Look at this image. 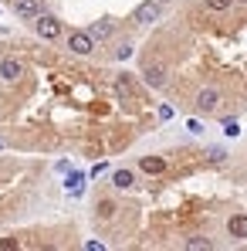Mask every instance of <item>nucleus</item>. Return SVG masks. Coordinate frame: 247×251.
I'll return each mask as SVG.
<instances>
[{
	"label": "nucleus",
	"mask_w": 247,
	"mask_h": 251,
	"mask_svg": "<svg viewBox=\"0 0 247 251\" xmlns=\"http://www.w3.org/2000/svg\"><path fill=\"white\" fill-rule=\"evenodd\" d=\"M132 21H139V24H153V21H159V3H156V0L139 3L135 14H132Z\"/></svg>",
	"instance_id": "nucleus-1"
},
{
	"label": "nucleus",
	"mask_w": 247,
	"mask_h": 251,
	"mask_svg": "<svg viewBox=\"0 0 247 251\" xmlns=\"http://www.w3.org/2000/svg\"><path fill=\"white\" fill-rule=\"evenodd\" d=\"M38 34H41L44 41H54V38L61 34V21H54L51 14H41V17H38Z\"/></svg>",
	"instance_id": "nucleus-2"
},
{
	"label": "nucleus",
	"mask_w": 247,
	"mask_h": 251,
	"mask_svg": "<svg viewBox=\"0 0 247 251\" xmlns=\"http://www.w3.org/2000/svg\"><path fill=\"white\" fill-rule=\"evenodd\" d=\"M68 48H71L75 54H91V51H95V38L85 34V31H75V34L68 38Z\"/></svg>",
	"instance_id": "nucleus-3"
},
{
	"label": "nucleus",
	"mask_w": 247,
	"mask_h": 251,
	"mask_svg": "<svg viewBox=\"0 0 247 251\" xmlns=\"http://www.w3.org/2000/svg\"><path fill=\"white\" fill-rule=\"evenodd\" d=\"M21 75H24V65H21L17 58H3V61H0V78H3V82H17Z\"/></svg>",
	"instance_id": "nucleus-4"
},
{
	"label": "nucleus",
	"mask_w": 247,
	"mask_h": 251,
	"mask_svg": "<svg viewBox=\"0 0 247 251\" xmlns=\"http://www.w3.org/2000/svg\"><path fill=\"white\" fill-rule=\"evenodd\" d=\"M220 105V92L217 88H200V95H197V109L200 112H213Z\"/></svg>",
	"instance_id": "nucleus-5"
},
{
	"label": "nucleus",
	"mask_w": 247,
	"mask_h": 251,
	"mask_svg": "<svg viewBox=\"0 0 247 251\" xmlns=\"http://www.w3.org/2000/svg\"><path fill=\"white\" fill-rule=\"evenodd\" d=\"M14 10L21 17H27V21H38L41 17V3L38 0H14Z\"/></svg>",
	"instance_id": "nucleus-6"
},
{
	"label": "nucleus",
	"mask_w": 247,
	"mask_h": 251,
	"mask_svg": "<svg viewBox=\"0 0 247 251\" xmlns=\"http://www.w3.org/2000/svg\"><path fill=\"white\" fill-rule=\"evenodd\" d=\"M227 231H230V238L244 241V238H247V217H244V214H234V217L227 221Z\"/></svg>",
	"instance_id": "nucleus-7"
},
{
	"label": "nucleus",
	"mask_w": 247,
	"mask_h": 251,
	"mask_svg": "<svg viewBox=\"0 0 247 251\" xmlns=\"http://www.w3.org/2000/svg\"><path fill=\"white\" fill-rule=\"evenodd\" d=\"M142 78H146L149 88H159V85H166V72H163V68H146Z\"/></svg>",
	"instance_id": "nucleus-8"
},
{
	"label": "nucleus",
	"mask_w": 247,
	"mask_h": 251,
	"mask_svg": "<svg viewBox=\"0 0 247 251\" xmlns=\"http://www.w3.org/2000/svg\"><path fill=\"white\" fill-rule=\"evenodd\" d=\"M88 34H91L95 41H105V38H112V24H109V21H95Z\"/></svg>",
	"instance_id": "nucleus-9"
},
{
	"label": "nucleus",
	"mask_w": 247,
	"mask_h": 251,
	"mask_svg": "<svg viewBox=\"0 0 247 251\" xmlns=\"http://www.w3.org/2000/svg\"><path fill=\"white\" fill-rule=\"evenodd\" d=\"M139 167L146 170V173H163L166 160H159V156H142V163H139Z\"/></svg>",
	"instance_id": "nucleus-10"
},
{
	"label": "nucleus",
	"mask_w": 247,
	"mask_h": 251,
	"mask_svg": "<svg viewBox=\"0 0 247 251\" xmlns=\"http://www.w3.org/2000/svg\"><path fill=\"white\" fill-rule=\"evenodd\" d=\"M65 187H68V194H71V197H78V194L85 190V176H82V173H71V176L65 180Z\"/></svg>",
	"instance_id": "nucleus-11"
},
{
	"label": "nucleus",
	"mask_w": 247,
	"mask_h": 251,
	"mask_svg": "<svg viewBox=\"0 0 247 251\" xmlns=\"http://www.w3.org/2000/svg\"><path fill=\"white\" fill-rule=\"evenodd\" d=\"M112 183H115L119 190H129L135 180H132V173H129V170H115V173H112Z\"/></svg>",
	"instance_id": "nucleus-12"
},
{
	"label": "nucleus",
	"mask_w": 247,
	"mask_h": 251,
	"mask_svg": "<svg viewBox=\"0 0 247 251\" xmlns=\"http://www.w3.org/2000/svg\"><path fill=\"white\" fill-rule=\"evenodd\" d=\"M186 248H193V251H210L213 248V241H206V238H190V241H186Z\"/></svg>",
	"instance_id": "nucleus-13"
},
{
	"label": "nucleus",
	"mask_w": 247,
	"mask_h": 251,
	"mask_svg": "<svg viewBox=\"0 0 247 251\" xmlns=\"http://www.w3.org/2000/svg\"><path fill=\"white\" fill-rule=\"evenodd\" d=\"M98 214H102V217H112V214H115V204H112V201H102V204H98Z\"/></svg>",
	"instance_id": "nucleus-14"
},
{
	"label": "nucleus",
	"mask_w": 247,
	"mask_h": 251,
	"mask_svg": "<svg viewBox=\"0 0 247 251\" xmlns=\"http://www.w3.org/2000/svg\"><path fill=\"white\" fill-rule=\"evenodd\" d=\"M115 88H119V95H129V92H132V82H129V78H119V82H115Z\"/></svg>",
	"instance_id": "nucleus-15"
},
{
	"label": "nucleus",
	"mask_w": 247,
	"mask_h": 251,
	"mask_svg": "<svg viewBox=\"0 0 247 251\" xmlns=\"http://www.w3.org/2000/svg\"><path fill=\"white\" fill-rule=\"evenodd\" d=\"M206 7H210V10H227L230 0H206Z\"/></svg>",
	"instance_id": "nucleus-16"
},
{
	"label": "nucleus",
	"mask_w": 247,
	"mask_h": 251,
	"mask_svg": "<svg viewBox=\"0 0 247 251\" xmlns=\"http://www.w3.org/2000/svg\"><path fill=\"white\" fill-rule=\"evenodd\" d=\"M224 132H227V136H237V132H241V126L234 123V119H227V123H224Z\"/></svg>",
	"instance_id": "nucleus-17"
},
{
	"label": "nucleus",
	"mask_w": 247,
	"mask_h": 251,
	"mask_svg": "<svg viewBox=\"0 0 247 251\" xmlns=\"http://www.w3.org/2000/svg\"><path fill=\"white\" fill-rule=\"evenodd\" d=\"M224 156H227L224 150H210V160H213V163H224Z\"/></svg>",
	"instance_id": "nucleus-18"
},
{
	"label": "nucleus",
	"mask_w": 247,
	"mask_h": 251,
	"mask_svg": "<svg viewBox=\"0 0 247 251\" xmlns=\"http://www.w3.org/2000/svg\"><path fill=\"white\" fill-rule=\"evenodd\" d=\"M105 170H109V163H95V167H91V176H102Z\"/></svg>",
	"instance_id": "nucleus-19"
},
{
	"label": "nucleus",
	"mask_w": 247,
	"mask_h": 251,
	"mask_svg": "<svg viewBox=\"0 0 247 251\" xmlns=\"http://www.w3.org/2000/svg\"><path fill=\"white\" fill-rule=\"evenodd\" d=\"M186 129H190V132H203V126L197 123V119H190V123H186Z\"/></svg>",
	"instance_id": "nucleus-20"
},
{
	"label": "nucleus",
	"mask_w": 247,
	"mask_h": 251,
	"mask_svg": "<svg viewBox=\"0 0 247 251\" xmlns=\"http://www.w3.org/2000/svg\"><path fill=\"white\" fill-rule=\"evenodd\" d=\"M129 54H132V44H122V48H119V58H122V61H125Z\"/></svg>",
	"instance_id": "nucleus-21"
},
{
	"label": "nucleus",
	"mask_w": 247,
	"mask_h": 251,
	"mask_svg": "<svg viewBox=\"0 0 247 251\" xmlns=\"http://www.w3.org/2000/svg\"><path fill=\"white\" fill-rule=\"evenodd\" d=\"M0 146H3V143H0Z\"/></svg>",
	"instance_id": "nucleus-22"
}]
</instances>
